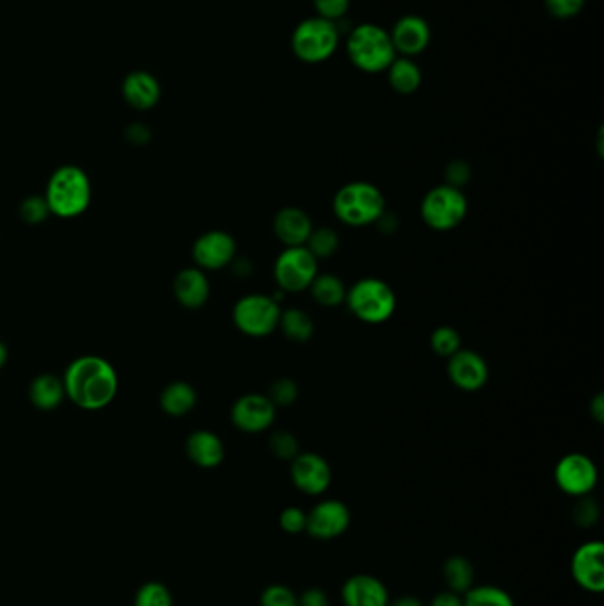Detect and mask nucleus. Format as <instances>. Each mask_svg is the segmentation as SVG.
Returning <instances> with one entry per match:
<instances>
[{
	"instance_id": "9",
	"label": "nucleus",
	"mask_w": 604,
	"mask_h": 606,
	"mask_svg": "<svg viewBox=\"0 0 604 606\" xmlns=\"http://www.w3.org/2000/svg\"><path fill=\"white\" fill-rule=\"evenodd\" d=\"M319 273L318 259L303 247H286L273 265V277L284 293H302Z\"/></svg>"
},
{
	"instance_id": "18",
	"label": "nucleus",
	"mask_w": 604,
	"mask_h": 606,
	"mask_svg": "<svg viewBox=\"0 0 604 606\" xmlns=\"http://www.w3.org/2000/svg\"><path fill=\"white\" fill-rule=\"evenodd\" d=\"M314 224L310 220L309 213L287 206L273 218V233L286 247H303L309 240Z\"/></svg>"
},
{
	"instance_id": "20",
	"label": "nucleus",
	"mask_w": 604,
	"mask_h": 606,
	"mask_svg": "<svg viewBox=\"0 0 604 606\" xmlns=\"http://www.w3.org/2000/svg\"><path fill=\"white\" fill-rule=\"evenodd\" d=\"M123 98L133 109H153L162 98V86L149 71H133L124 78Z\"/></svg>"
},
{
	"instance_id": "35",
	"label": "nucleus",
	"mask_w": 604,
	"mask_h": 606,
	"mask_svg": "<svg viewBox=\"0 0 604 606\" xmlns=\"http://www.w3.org/2000/svg\"><path fill=\"white\" fill-rule=\"evenodd\" d=\"M48 215H52V213L48 210L47 201H45V197H39V195L27 197L20 206V217L25 224H31V226L45 222Z\"/></svg>"
},
{
	"instance_id": "17",
	"label": "nucleus",
	"mask_w": 604,
	"mask_h": 606,
	"mask_svg": "<svg viewBox=\"0 0 604 606\" xmlns=\"http://www.w3.org/2000/svg\"><path fill=\"white\" fill-rule=\"evenodd\" d=\"M344 606H388L390 594L385 583L372 575H355L342 585Z\"/></svg>"
},
{
	"instance_id": "34",
	"label": "nucleus",
	"mask_w": 604,
	"mask_h": 606,
	"mask_svg": "<svg viewBox=\"0 0 604 606\" xmlns=\"http://www.w3.org/2000/svg\"><path fill=\"white\" fill-rule=\"evenodd\" d=\"M298 396H300V389H298L295 380L279 378V380L273 381L268 397L275 404V408H287V406L296 403Z\"/></svg>"
},
{
	"instance_id": "44",
	"label": "nucleus",
	"mask_w": 604,
	"mask_h": 606,
	"mask_svg": "<svg viewBox=\"0 0 604 606\" xmlns=\"http://www.w3.org/2000/svg\"><path fill=\"white\" fill-rule=\"evenodd\" d=\"M590 415L596 422H603L604 420V396L603 394H597L592 401H590Z\"/></svg>"
},
{
	"instance_id": "6",
	"label": "nucleus",
	"mask_w": 604,
	"mask_h": 606,
	"mask_svg": "<svg viewBox=\"0 0 604 606\" xmlns=\"http://www.w3.org/2000/svg\"><path fill=\"white\" fill-rule=\"evenodd\" d=\"M420 215L427 227L433 231H452L463 224L468 215V199L459 188L450 185L434 187L424 195L420 204Z\"/></svg>"
},
{
	"instance_id": "28",
	"label": "nucleus",
	"mask_w": 604,
	"mask_h": 606,
	"mask_svg": "<svg viewBox=\"0 0 604 606\" xmlns=\"http://www.w3.org/2000/svg\"><path fill=\"white\" fill-rule=\"evenodd\" d=\"M279 327L282 334L293 342H307L314 335V321L302 309H287L282 312Z\"/></svg>"
},
{
	"instance_id": "12",
	"label": "nucleus",
	"mask_w": 604,
	"mask_h": 606,
	"mask_svg": "<svg viewBox=\"0 0 604 606\" xmlns=\"http://www.w3.org/2000/svg\"><path fill=\"white\" fill-rule=\"evenodd\" d=\"M351 513L348 505L341 500H323L307 513L309 536L319 541H332L349 529Z\"/></svg>"
},
{
	"instance_id": "15",
	"label": "nucleus",
	"mask_w": 604,
	"mask_h": 606,
	"mask_svg": "<svg viewBox=\"0 0 604 606\" xmlns=\"http://www.w3.org/2000/svg\"><path fill=\"white\" fill-rule=\"evenodd\" d=\"M192 256L201 270H222L233 265L236 241L225 231H208L195 240Z\"/></svg>"
},
{
	"instance_id": "43",
	"label": "nucleus",
	"mask_w": 604,
	"mask_h": 606,
	"mask_svg": "<svg viewBox=\"0 0 604 606\" xmlns=\"http://www.w3.org/2000/svg\"><path fill=\"white\" fill-rule=\"evenodd\" d=\"M429 606H465V603H463V596H461V594L445 591L440 592V594L431 601V605Z\"/></svg>"
},
{
	"instance_id": "19",
	"label": "nucleus",
	"mask_w": 604,
	"mask_h": 606,
	"mask_svg": "<svg viewBox=\"0 0 604 606\" xmlns=\"http://www.w3.org/2000/svg\"><path fill=\"white\" fill-rule=\"evenodd\" d=\"M395 52L403 55H417L426 50L431 41V29L424 18L420 16H403L395 24L394 32L390 34Z\"/></svg>"
},
{
	"instance_id": "3",
	"label": "nucleus",
	"mask_w": 604,
	"mask_h": 606,
	"mask_svg": "<svg viewBox=\"0 0 604 606\" xmlns=\"http://www.w3.org/2000/svg\"><path fill=\"white\" fill-rule=\"evenodd\" d=\"M333 211L346 226H372L385 213V197L372 183L351 181L337 190Z\"/></svg>"
},
{
	"instance_id": "33",
	"label": "nucleus",
	"mask_w": 604,
	"mask_h": 606,
	"mask_svg": "<svg viewBox=\"0 0 604 606\" xmlns=\"http://www.w3.org/2000/svg\"><path fill=\"white\" fill-rule=\"evenodd\" d=\"M270 449H272L273 456L282 461H293L300 454L298 438L287 429H279L273 433L270 438Z\"/></svg>"
},
{
	"instance_id": "32",
	"label": "nucleus",
	"mask_w": 604,
	"mask_h": 606,
	"mask_svg": "<svg viewBox=\"0 0 604 606\" xmlns=\"http://www.w3.org/2000/svg\"><path fill=\"white\" fill-rule=\"evenodd\" d=\"M135 606H174L172 594L163 583L149 582L140 587Z\"/></svg>"
},
{
	"instance_id": "39",
	"label": "nucleus",
	"mask_w": 604,
	"mask_h": 606,
	"mask_svg": "<svg viewBox=\"0 0 604 606\" xmlns=\"http://www.w3.org/2000/svg\"><path fill=\"white\" fill-rule=\"evenodd\" d=\"M544 4L551 16L566 20V18H573L580 13L585 0H544Z\"/></svg>"
},
{
	"instance_id": "26",
	"label": "nucleus",
	"mask_w": 604,
	"mask_h": 606,
	"mask_svg": "<svg viewBox=\"0 0 604 606\" xmlns=\"http://www.w3.org/2000/svg\"><path fill=\"white\" fill-rule=\"evenodd\" d=\"M443 580L447 583L449 591L465 596L475 582V568L472 562L463 555H454L443 564Z\"/></svg>"
},
{
	"instance_id": "14",
	"label": "nucleus",
	"mask_w": 604,
	"mask_h": 606,
	"mask_svg": "<svg viewBox=\"0 0 604 606\" xmlns=\"http://www.w3.org/2000/svg\"><path fill=\"white\" fill-rule=\"evenodd\" d=\"M571 575L583 591L601 594L604 591V544L599 541L581 544L571 560Z\"/></svg>"
},
{
	"instance_id": "5",
	"label": "nucleus",
	"mask_w": 604,
	"mask_h": 606,
	"mask_svg": "<svg viewBox=\"0 0 604 606\" xmlns=\"http://www.w3.org/2000/svg\"><path fill=\"white\" fill-rule=\"evenodd\" d=\"M351 63L365 73H380L394 63L395 52L392 38L383 27L374 24L358 25L348 39Z\"/></svg>"
},
{
	"instance_id": "24",
	"label": "nucleus",
	"mask_w": 604,
	"mask_h": 606,
	"mask_svg": "<svg viewBox=\"0 0 604 606\" xmlns=\"http://www.w3.org/2000/svg\"><path fill=\"white\" fill-rule=\"evenodd\" d=\"M197 404V392L190 383L174 381L163 389L160 406L163 412L171 417H183L192 412Z\"/></svg>"
},
{
	"instance_id": "36",
	"label": "nucleus",
	"mask_w": 604,
	"mask_h": 606,
	"mask_svg": "<svg viewBox=\"0 0 604 606\" xmlns=\"http://www.w3.org/2000/svg\"><path fill=\"white\" fill-rule=\"evenodd\" d=\"M261 606H298V596L286 585L273 583L261 594Z\"/></svg>"
},
{
	"instance_id": "2",
	"label": "nucleus",
	"mask_w": 604,
	"mask_h": 606,
	"mask_svg": "<svg viewBox=\"0 0 604 606\" xmlns=\"http://www.w3.org/2000/svg\"><path fill=\"white\" fill-rule=\"evenodd\" d=\"M93 197L91 179L77 165H62L50 176L45 201L55 217L75 218L89 208Z\"/></svg>"
},
{
	"instance_id": "46",
	"label": "nucleus",
	"mask_w": 604,
	"mask_h": 606,
	"mask_svg": "<svg viewBox=\"0 0 604 606\" xmlns=\"http://www.w3.org/2000/svg\"><path fill=\"white\" fill-rule=\"evenodd\" d=\"M388 606H424V603L415 596H403V598L394 599L392 603H388Z\"/></svg>"
},
{
	"instance_id": "23",
	"label": "nucleus",
	"mask_w": 604,
	"mask_h": 606,
	"mask_svg": "<svg viewBox=\"0 0 604 606\" xmlns=\"http://www.w3.org/2000/svg\"><path fill=\"white\" fill-rule=\"evenodd\" d=\"M29 397L38 410H43V412L55 410L66 397L62 378H57L55 374H39L32 380Z\"/></svg>"
},
{
	"instance_id": "27",
	"label": "nucleus",
	"mask_w": 604,
	"mask_h": 606,
	"mask_svg": "<svg viewBox=\"0 0 604 606\" xmlns=\"http://www.w3.org/2000/svg\"><path fill=\"white\" fill-rule=\"evenodd\" d=\"M388 82L397 93H415L422 84V71L408 57H395L394 63L388 66Z\"/></svg>"
},
{
	"instance_id": "21",
	"label": "nucleus",
	"mask_w": 604,
	"mask_h": 606,
	"mask_svg": "<svg viewBox=\"0 0 604 606\" xmlns=\"http://www.w3.org/2000/svg\"><path fill=\"white\" fill-rule=\"evenodd\" d=\"M172 291L186 309H201L210 298V280L201 268H185L172 282Z\"/></svg>"
},
{
	"instance_id": "4",
	"label": "nucleus",
	"mask_w": 604,
	"mask_h": 606,
	"mask_svg": "<svg viewBox=\"0 0 604 606\" xmlns=\"http://www.w3.org/2000/svg\"><path fill=\"white\" fill-rule=\"evenodd\" d=\"M346 303L349 311L362 323L381 325L394 316L397 296L385 280L365 277L348 289Z\"/></svg>"
},
{
	"instance_id": "37",
	"label": "nucleus",
	"mask_w": 604,
	"mask_h": 606,
	"mask_svg": "<svg viewBox=\"0 0 604 606\" xmlns=\"http://www.w3.org/2000/svg\"><path fill=\"white\" fill-rule=\"evenodd\" d=\"M279 525L286 534H302L307 527V513L300 507H286L280 513Z\"/></svg>"
},
{
	"instance_id": "29",
	"label": "nucleus",
	"mask_w": 604,
	"mask_h": 606,
	"mask_svg": "<svg viewBox=\"0 0 604 606\" xmlns=\"http://www.w3.org/2000/svg\"><path fill=\"white\" fill-rule=\"evenodd\" d=\"M465 606H514L509 592L495 585H477L463 596Z\"/></svg>"
},
{
	"instance_id": "25",
	"label": "nucleus",
	"mask_w": 604,
	"mask_h": 606,
	"mask_svg": "<svg viewBox=\"0 0 604 606\" xmlns=\"http://www.w3.org/2000/svg\"><path fill=\"white\" fill-rule=\"evenodd\" d=\"M309 289L312 298L326 309H333V307H339L342 303H346L348 288L333 273H318L316 279L312 280Z\"/></svg>"
},
{
	"instance_id": "8",
	"label": "nucleus",
	"mask_w": 604,
	"mask_h": 606,
	"mask_svg": "<svg viewBox=\"0 0 604 606\" xmlns=\"http://www.w3.org/2000/svg\"><path fill=\"white\" fill-rule=\"evenodd\" d=\"M280 314V305L272 296L247 295L234 305L233 321L241 334L261 339L277 330Z\"/></svg>"
},
{
	"instance_id": "42",
	"label": "nucleus",
	"mask_w": 604,
	"mask_h": 606,
	"mask_svg": "<svg viewBox=\"0 0 604 606\" xmlns=\"http://www.w3.org/2000/svg\"><path fill=\"white\" fill-rule=\"evenodd\" d=\"M328 596L321 589H307L298 596V606H328Z\"/></svg>"
},
{
	"instance_id": "11",
	"label": "nucleus",
	"mask_w": 604,
	"mask_h": 606,
	"mask_svg": "<svg viewBox=\"0 0 604 606\" xmlns=\"http://www.w3.org/2000/svg\"><path fill=\"white\" fill-rule=\"evenodd\" d=\"M275 415V404L270 401V397L263 394H245L233 404L231 410L234 426L250 435H257L272 428Z\"/></svg>"
},
{
	"instance_id": "22",
	"label": "nucleus",
	"mask_w": 604,
	"mask_h": 606,
	"mask_svg": "<svg viewBox=\"0 0 604 606\" xmlns=\"http://www.w3.org/2000/svg\"><path fill=\"white\" fill-rule=\"evenodd\" d=\"M186 454L201 468H217L225 458L224 442L208 429H199L186 440Z\"/></svg>"
},
{
	"instance_id": "10",
	"label": "nucleus",
	"mask_w": 604,
	"mask_h": 606,
	"mask_svg": "<svg viewBox=\"0 0 604 606\" xmlns=\"http://www.w3.org/2000/svg\"><path fill=\"white\" fill-rule=\"evenodd\" d=\"M555 482L569 497H587L596 488V463L580 452L566 454L555 467Z\"/></svg>"
},
{
	"instance_id": "47",
	"label": "nucleus",
	"mask_w": 604,
	"mask_h": 606,
	"mask_svg": "<svg viewBox=\"0 0 604 606\" xmlns=\"http://www.w3.org/2000/svg\"><path fill=\"white\" fill-rule=\"evenodd\" d=\"M6 362H8V348L4 342L0 341V369L6 366Z\"/></svg>"
},
{
	"instance_id": "13",
	"label": "nucleus",
	"mask_w": 604,
	"mask_h": 606,
	"mask_svg": "<svg viewBox=\"0 0 604 606\" xmlns=\"http://www.w3.org/2000/svg\"><path fill=\"white\" fill-rule=\"evenodd\" d=\"M291 479L302 493L318 497L330 488L332 468L316 452H303L291 461Z\"/></svg>"
},
{
	"instance_id": "1",
	"label": "nucleus",
	"mask_w": 604,
	"mask_h": 606,
	"mask_svg": "<svg viewBox=\"0 0 604 606\" xmlns=\"http://www.w3.org/2000/svg\"><path fill=\"white\" fill-rule=\"evenodd\" d=\"M62 383L66 397L87 412L107 408L119 390L116 369L109 360L98 355L75 358L62 376Z\"/></svg>"
},
{
	"instance_id": "45",
	"label": "nucleus",
	"mask_w": 604,
	"mask_h": 606,
	"mask_svg": "<svg viewBox=\"0 0 604 606\" xmlns=\"http://www.w3.org/2000/svg\"><path fill=\"white\" fill-rule=\"evenodd\" d=\"M128 137L132 142H146L149 139V132L142 125H133L130 126V130H128Z\"/></svg>"
},
{
	"instance_id": "40",
	"label": "nucleus",
	"mask_w": 604,
	"mask_h": 606,
	"mask_svg": "<svg viewBox=\"0 0 604 606\" xmlns=\"http://www.w3.org/2000/svg\"><path fill=\"white\" fill-rule=\"evenodd\" d=\"M470 176H472L470 165L466 164L465 160H454L445 169V179H447L445 185L461 190V187H465L470 181Z\"/></svg>"
},
{
	"instance_id": "7",
	"label": "nucleus",
	"mask_w": 604,
	"mask_h": 606,
	"mask_svg": "<svg viewBox=\"0 0 604 606\" xmlns=\"http://www.w3.org/2000/svg\"><path fill=\"white\" fill-rule=\"evenodd\" d=\"M293 50L303 63L318 64L332 57L339 45L337 24L321 16L303 20L293 32Z\"/></svg>"
},
{
	"instance_id": "30",
	"label": "nucleus",
	"mask_w": 604,
	"mask_h": 606,
	"mask_svg": "<svg viewBox=\"0 0 604 606\" xmlns=\"http://www.w3.org/2000/svg\"><path fill=\"white\" fill-rule=\"evenodd\" d=\"M339 243H341L339 234L335 233L332 227H319V229H312L305 247L319 261V259L333 256L339 249Z\"/></svg>"
},
{
	"instance_id": "38",
	"label": "nucleus",
	"mask_w": 604,
	"mask_h": 606,
	"mask_svg": "<svg viewBox=\"0 0 604 606\" xmlns=\"http://www.w3.org/2000/svg\"><path fill=\"white\" fill-rule=\"evenodd\" d=\"M599 518V507H597L596 500L587 497H580L578 504L574 505V521L580 525L589 529Z\"/></svg>"
},
{
	"instance_id": "16",
	"label": "nucleus",
	"mask_w": 604,
	"mask_h": 606,
	"mask_svg": "<svg viewBox=\"0 0 604 606\" xmlns=\"http://www.w3.org/2000/svg\"><path fill=\"white\" fill-rule=\"evenodd\" d=\"M447 374L457 389L463 392H477L489 380V367L477 351L461 350L449 358Z\"/></svg>"
},
{
	"instance_id": "31",
	"label": "nucleus",
	"mask_w": 604,
	"mask_h": 606,
	"mask_svg": "<svg viewBox=\"0 0 604 606\" xmlns=\"http://www.w3.org/2000/svg\"><path fill=\"white\" fill-rule=\"evenodd\" d=\"M429 344L433 348L436 355L440 357L450 358L454 353L461 350V335L456 328L438 327L434 328Z\"/></svg>"
},
{
	"instance_id": "41",
	"label": "nucleus",
	"mask_w": 604,
	"mask_h": 606,
	"mask_svg": "<svg viewBox=\"0 0 604 606\" xmlns=\"http://www.w3.org/2000/svg\"><path fill=\"white\" fill-rule=\"evenodd\" d=\"M314 6L321 18L335 22L346 15L349 8V0H314Z\"/></svg>"
}]
</instances>
